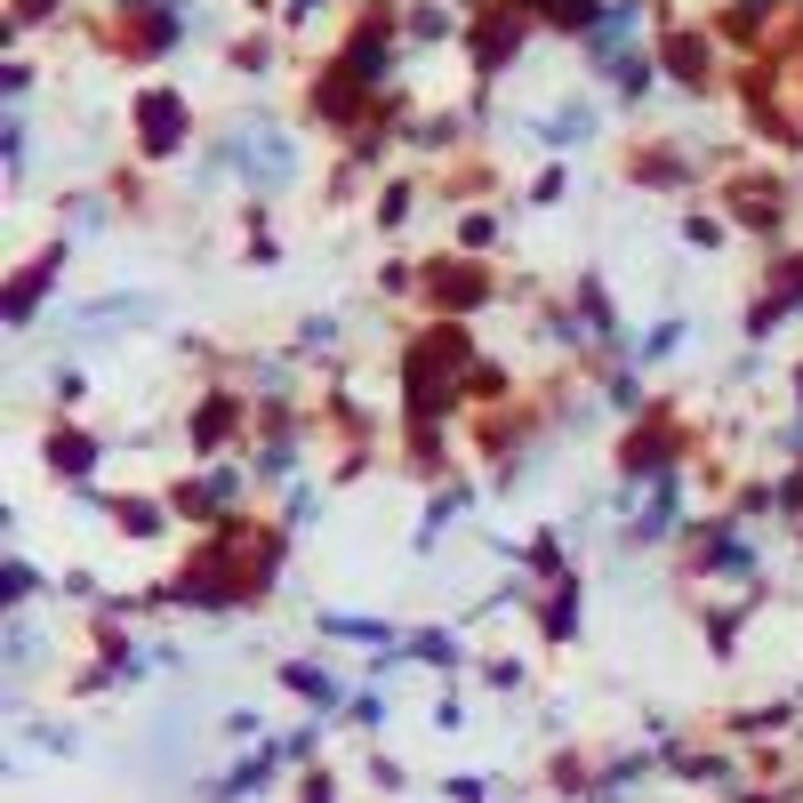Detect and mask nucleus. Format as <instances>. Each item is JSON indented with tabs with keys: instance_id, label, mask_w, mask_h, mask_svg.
I'll use <instances>...</instances> for the list:
<instances>
[{
	"instance_id": "f257e3e1",
	"label": "nucleus",
	"mask_w": 803,
	"mask_h": 803,
	"mask_svg": "<svg viewBox=\"0 0 803 803\" xmlns=\"http://www.w3.org/2000/svg\"><path fill=\"white\" fill-rule=\"evenodd\" d=\"M458 378H475V370H466V338H458V329H434V338L410 354V410L418 418L443 410V402L458 394Z\"/></svg>"
},
{
	"instance_id": "f03ea898",
	"label": "nucleus",
	"mask_w": 803,
	"mask_h": 803,
	"mask_svg": "<svg viewBox=\"0 0 803 803\" xmlns=\"http://www.w3.org/2000/svg\"><path fill=\"white\" fill-rule=\"evenodd\" d=\"M177 129H185L177 96H145V145H153V153H170V145H177Z\"/></svg>"
},
{
	"instance_id": "7ed1b4c3",
	"label": "nucleus",
	"mask_w": 803,
	"mask_h": 803,
	"mask_svg": "<svg viewBox=\"0 0 803 803\" xmlns=\"http://www.w3.org/2000/svg\"><path fill=\"white\" fill-rule=\"evenodd\" d=\"M795 297H803V265H795V274H780V289L772 297H763V306H755V329H772L787 306H795Z\"/></svg>"
},
{
	"instance_id": "20e7f679",
	"label": "nucleus",
	"mask_w": 803,
	"mask_h": 803,
	"mask_svg": "<svg viewBox=\"0 0 803 803\" xmlns=\"http://www.w3.org/2000/svg\"><path fill=\"white\" fill-rule=\"evenodd\" d=\"M49 458L64 466V475H89V458H96V450L81 443V434H49Z\"/></svg>"
},
{
	"instance_id": "39448f33",
	"label": "nucleus",
	"mask_w": 803,
	"mask_h": 803,
	"mask_svg": "<svg viewBox=\"0 0 803 803\" xmlns=\"http://www.w3.org/2000/svg\"><path fill=\"white\" fill-rule=\"evenodd\" d=\"M434 297H450V306H466V297H482V282H475V274H443V282H434Z\"/></svg>"
},
{
	"instance_id": "423d86ee",
	"label": "nucleus",
	"mask_w": 803,
	"mask_h": 803,
	"mask_svg": "<svg viewBox=\"0 0 803 803\" xmlns=\"http://www.w3.org/2000/svg\"><path fill=\"white\" fill-rule=\"evenodd\" d=\"M530 9H547V17H562V24H587L594 0H530Z\"/></svg>"
}]
</instances>
